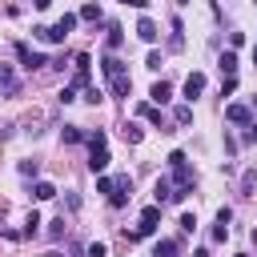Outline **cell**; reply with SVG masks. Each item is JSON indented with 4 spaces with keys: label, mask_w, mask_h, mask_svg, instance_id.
Segmentation results:
<instances>
[{
    "label": "cell",
    "mask_w": 257,
    "mask_h": 257,
    "mask_svg": "<svg viewBox=\"0 0 257 257\" xmlns=\"http://www.w3.org/2000/svg\"><path fill=\"white\" fill-rule=\"evenodd\" d=\"M108 161H112V157H108V141H104V133H92V137H88V169H92V173H104Z\"/></svg>",
    "instance_id": "6da1fadb"
},
{
    "label": "cell",
    "mask_w": 257,
    "mask_h": 257,
    "mask_svg": "<svg viewBox=\"0 0 257 257\" xmlns=\"http://www.w3.org/2000/svg\"><path fill=\"white\" fill-rule=\"evenodd\" d=\"M169 169H173L177 189H193V173H189V161H185V153H181V149H177V153H169Z\"/></svg>",
    "instance_id": "7a4b0ae2"
},
{
    "label": "cell",
    "mask_w": 257,
    "mask_h": 257,
    "mask_svg": "<svg viewBox=\"0 0 257 257\" xmlns=\"http://www.w3.org/2000/svg\"><path fill=\"white\" fill-rule=\"evenodd\" d=\"M157 221H161V205H149L145 213H141V225L128 233V241H141V237H149V233H157Z\"/></svg>",
    "instance_id": "3957f363"
},
{
    "label": "cell",
    "mask_w": 257,
    "mask_h": 257,
    "mask_svg": "<svg viewBox=\"0 0 257 257\" xmlns=\"http://www.w3.org/2000/svg\"><path fill=\"white\" fill-rule=\"evenodd\" d=\"M128 193H133V177L124 173V177H116V189L108 193V205H112V209H120V205H128Z\"/></svg>",
    "instance_id": "277c9868"
},
{
    "label": "cell",
    "mask_w": 257,
    "mask_h": 257,
    "mask_svg": "<svg viewBox=\"0 0 257 257\" xmlns=\"http://www.w3.org/2000/svg\"><path fill=\"white\" fill-rule=\"evenodd\" d=\"M16 60H20V64H24V68H44V56H40V52H36V48H28V44H24V40H20V44H16Z\"/></svg>",
    "instance_id": "5b68a950"
},
{
    "label": "cell",
    "mask_w": 257,
    "mask_h": 257,
    "mask_svg": "<svg viewBox=\"0 0 257 257\" xmlns=\"http://www.w3.org/2000/svg\"><path fill=\"white\" fill-rule=\"evenodd\" d=\"M225 120H229V124H249V120H253V108H245V104H229V108H225Z\"/></svg>",
    "instance_id": "8992f818"
},
{
    "label": "cell",
    "mask_w": 257,
    "mask_h": 257,
    "mask_svg": "<svg viewBox=\"0 0 257 257\" xmlns=\"http://www.w3.org/2000/svg\"><path fill=\"white\" fill-rule=\"evenodd\" d=\"M137 36H141L145 44H157V36H161V32H157V24H153L149 16H141V20H137Z\"/></svg>",
    "instance_id": "52a82bcc"
},
{
    "label": "cell",
    "mask_w": 257,
    "mask_h": 257,
    "mask_svg": "<svg viewBox=\"0 0 257 257\" xmlns=\"http://www.w3.org/2000/svg\"><path fill=\"white\" fill-rule=\"evenodd\" d=\"M205 92V76L201 72H189V80H185V100H197Z\"/></svg>",
    "instance_id": "ba28073f"
},
{
    "label": "cell",
    "mask_w": 257,
    "mask_h": 257,
    "mask_svg": "<svg viewBox=\"0 0 257 257\" xmlns=\"http://www.w3.org/2000/svg\"><path fill=\"white\" fill-rule=\"evenodd\" d=\"M0 88H4L8 96H16V88H20V80H16V72H12V64H0Z\"/></svg>",
    "instance_id": "9c48e42d"
},
{
    "label": "cell",
    "mask_w": 257,
    "mask_h": 257,
    "mask_svg": "<svg viewBox=\"0 0 257 257\" xmlns=\"http://www.w3.org/2000/svg\"><path fill=\"white\" fill-rule=\"evenodd\" d=\"M149 100H153V104H169V100H173V88H169L165 80H157V84L149 88Z\"/></svg>",
    "instance_id": "30bf717a"
},
{
    "label": "cell",
    "mask_w": 257,
    "mask_h": 257,
    "mask_svg": "<svg viewBox=\"0 0 257 257\" xmlns=\"http://www.w3.org/2000/svg\"><path fill=\"white\" fill-rule=\"evenodd\" d=\"M217 64H221V76H237V52H233V48H225Z\"/></svg>",
    "instance_id": "8fae6325"
},
{
    "label": "cell",
    "mask_w": 257,
    "mask_h": 257,
    "mask_svg": "<svg viewBox=\"0 0 257 257\" xmlns=\"http://www.w3.org/2000/svg\"><path fill=\"white\" fill-rule=\"evenodd\" d=\"M108 84H112V96H128V92H133V80H128V72H120V76H108Z\"/></svg>",
    "instance_id": "7c38bea8"
},
{
    "label": "cell",
    "mask_w": 257,
    "mask_h": 257,
    "mask_svg": "<svg viewBox=\"0 0 257 257\" xmlns=\"http://www.w3.org/2000/svg\"><path fill=\"white\" fill-rule=\"evenodd\" d=\"M257 193V169H245L241 173V197H253Z\"/></svg>",
    "instance_id": "4fadbf2b"
},
{
    "label": "cell",
    "mask_w": 257,
    "mask_h": 257,
    "mask_svg": "<svg viewBox=\"0 0 257 257\" xmlns=\"http://www.w3.org/2000/svg\"><path fill=\"white\" fill-rule=\"evenodd\" d=\"M76 20H80V16H76V12H64V16H60V20H56V24H52V28H56V32H60V36H68V32H72V28H76Z\"/></svg>",
    "instance_id": "5bb4252c"
},
{
    "label": "cell",
    "mask_w": 257,
    "mask_h": 257,
    "mask_svg": "<svg viewBox=\"0 0 257 257\" xmlns=\"http://www.w3.org/2000/svg\"><path fill=\"white\" fill-rule=\"evenodd\" d=\"M100 64H104V76H120V72H124V60H120V56H104Z\"/></svg>",
    "instance_id": "9a60e30c"
},
{
    "label": "cell",
    "mask_w": 257,
    "mask_h": 257,
    "mask_svg": "<svg viewBox=\"0 0 257 257\" xmlns=\"http://www.w3.org/2000/svg\"><path fill=\"white\" fill-rule=\"evenodd\" d=\"M32 193H36V201H52V197H56V185H52V181H36Z\"/></svg>",
    "instance_id": "2e32d148"
},
{
    "label": "cell",
    "mask_w": 257,
    "mask_h": 257,
    "mask_svg": "<svg viewBox=\"0 0 257 257\" xmlns=\"http://www.w3.org/2000/svg\"><path fill=\"white\" fill-rule=\"evenodd\" d=\"M153 193H157V205H165V201H173V185H169L165 177H157V189H153Z\"/></svg>",
    "instance_id": "e0dca14e"
},
{
    "label": "cell",
    "mask_w": 257,
    "mask_h": 257,
    "mask_svg": "<svg viewBox=\"0 0 257 257\" xmlns=\"http://www.w3.org/2000/svg\"><path fill=\"white\" fill-rule=\"evenodd\" d=\"M141 116H145L149 124H157V128H165V124H161V108H157V104H141Z\"/></svg>",
    "instance_id": "ac0fdd59"
},
{
    "label": "cell",
    "mask_w": 257,
    "mask_h": 257,
    "mask_svg": "<svg viewBox=\"0 0 257 257\" xmlns=\"http://www.w3.org/2000/svg\"><path fill=\"white\" fill-rule=\"evenodd\" d=\"M120 133H124V141H128V145H141V137H145V128H141V124H133V120H128Z\"/></svg>",
    "instance_id": "d6986e66"
},
{
    "label": "cell",
    "mask_w": 257,
    "mask_h": 257,
    "mask_svg": "<svg viewBox=\"0 0 257 257\" xmlns=\"http://www.w3.org/2000/svg\"><path fill=\"white\" fill-rule=\"evenodd\" d=\"M120 40H124V28L120 24H108V48H120Z\"/></svg>",
    "instance_id": "ffe728a7"
},
{
    "label": "cell",
    "mask_w": 257,
    "mask_h": 257,
    "mask_svg": "<svg viewBox=\"0 0 257 257\" xmlns=\"http://www.w3.org/2000/svg\"><path fill=\"white\" fill-rule=\"evenodd\" d=\"M36 229H40V213H28V221H24V237H36Z\"/></svg>",
    "instance_id": "44dd1931"
},
{
    "label": "cell",
    "mask_w": 257,
    "mask_h": 257,
    "mask_svg": "<svg viewBox=\"0 0 257 257\" xmlns=\"http://www.w3.org/2000/svg\"><path fill=\"white\" fill-rule=\"evenodd\" d=\"M173 253H177L173 241H157V249H153V257H173Z\"/></svg>",
    "instance_id": "7402d4cb"
},
{
    "label": "cell",
    "mask_w": 257,
    "mask_h": 257,
    "mask_svg": "<svg viewBox=\"0 0 257 257\" xmlns=\"http://www.w3.org/2000/svg\"><path fill=\"white\" fill-rule=\"evenodd\" d=\"M76 16H80V20H100V8H96V4H84Z\"/></svg>",
    "instance_id": "603a6c76"
},
{
    "label": "cell",
    "mask_w": 257,
    "mask_h": 257,
    "mask_svg": "<svg viewBox=\"0 0 257 257\" xmlns=\"http://www.w3.org/2000/svg\"><path fill=\"white\" fill-rule=\"evenodd\" d=\"M173 120H177V124H189V120H193V108H189V104H181V108L173 112Z\"/></svg>",
    "instance_id": "cb8c5ba5"
},
{
    "label": "cell",
    "mask_w": 257,
    "mask_h": 257,
    "mask_svg": "<svg viewBox=\"0 0 257 257\" xmlns=\"http://www.w3.org/2000/svg\"><path fill=\"white\" fill-rule=\"evenodd\" d=\"M112 189H116L112 177H96V193H112Z\"/></svg>",
    "instance_id": "d4e9b609"
},
{
    "label": "cell",
    "mask_w": 257,
    "mask_h": 257,
    "mask_svg": "<svg viewBox=\"0 0 257 257\" xmlns=\"http://www.w3.org/2000/svg\"><path fill=\"white\" fill-rule=\"evenodd\" d=\"M245 145H257V116L245 124Z\"/></svg>",
    "instance_id": "484cf974"
},
{
    "label": "cell",
    "mask_w": 257,
    "mask_h": 257,
    "mask_svg": "<svg viewBox=\"0 0 257 257\" xmlns=\"http://www.w3.org/2000/svg\"><path fill=\"white\" fill-rule=\"evenodd\" d=\"M229 92H237V76H225L221 80V96H229Z\"/></svg>",
    "instance_id": "4316f807"
},
{
    "label": "cell",
    "mask_w": 257,
    "mask_h": 257,
    "mask_svg": "<svg viewBox=\"0 0 257 257\" xmlns=\"http://www.w3.org/2000/svg\"><path fill=\"white\" fill-rule=\"evenodd\" d=\"M64 141L76 145V141H80V128H76V124H64Z\"/></svg>",
    "instance_id": "83f0119b"
},
{
    "label": "cell",
    "mask_w": 257,
    "mask_h": 257,
    "mask_svg": "<svg viewBox=\"0 0 257 257\" xmlns=\"http://www.w3.org/2000/svg\"><path fill=\"white\" fill-rule=\"evenodd\" d=\"M181 229L193 233V229H197V217H193V213H181Z\"/></svg>",
    "instance_id": "f1b7e54d"
},
{
    "label": "cell",
    "mask_w": 257,
    "mask_h": 257,
    "mask_svg": "<svg viewBox=\"0 0 257 257\" xmlns=\"http://www.w3.org/2000/svg\"><path fill=\"white\" fill-rule=\"evenodd\" d=\"M104 253H108L104 241H92V245H88V257H104Z\"/></svg>",
    "instance_id": "f546056e"
},
{
    "label": "cell",
    "mask_w": 257,
    "mask_h": 257,
    "mask_svg": "<svg viewBox=\"0 0 257 257\" xmlns=\"http://www.w3.org/2000/svg\"><path fill=\"white\" fill-rule=\"evenodd\" d=\"M60 100H64V104H68V100H76V88H72V84H64V88H60Z\"/></svg>",
    "instance_id": "4dcf8cb0"
},
{
    "label": "cell",
    "mask_w": 257,
    "mask_h": 257,
    "mask_svg": "<svg viewBox=\"0 0 257 257\" xmlns=\"http://www.w3.org/2000/svg\"><path fill=\"white\" fill-rule=\"evenodd\" d=\"M217 221H221V225H229V221H233V209H229V205H225V209H217Z\"/></svg>",
    "instance_id": "1f68e13d"
},
{
    "label": "cell",
    "mask_w": 257,
    "mask_h": 257,
    "mask_svg": "<svg viewBox=\"0 0 257 257\" xmlns=\"http://www.w3.org/2000/svg\"><path fill=\"white\" fill-rule=\"evenodd\" d=\"M225 237H229V225H221V221H217V229H213V241H225Z\"/></svg>",
    "instance_id": "d6a6232c"
},
{
    "label": "cell",
    "mask_w": 257,
    "mask_h": 257,
    "mask_svg": "<svg viewBox=\"0 0 257 257\" xmlns=\"http://www.w3.org/2000/svg\"><path fill=\"white\" fill-rule=\"evenodd\" d=\"M28 4H32V8H40V12H44V8H48V4H52V0H28Z\"/></svg>",
    "instance_id": "836d02e7"
},
{
    "label": "cell",
    "mask_w": 257,
    "mask_h": 257,
    "mask_svg": "<svg viewBox=\"0 0 257 257\" xmlns=\"http://www.w3.org/2000/svg\"><path fill=\"white\" fill-rule=\"evenodd\" d=\"M120 4H133V8H145L149 0H120Z\"/></svg>",
    "instance_id": "e575fe53"
},
{
    "label": "cell",
    "mask_w": 257,
    "mask_h": 257,
    "mask_svg": "<svg viewBox=\"0 0 257 257\" xmlns=\"http://www.w3.org/2000/svg\"><path fill=\"white\" fill-rule=\"evenodd\" d=\"M249 237H253V245H257V229H253V233H249Z\"/></svg>",
    "instance_id": "d590c367"
},
{
    "label": "cell",
    "mask_w": 257,
    "mask_h": 257,
    "mask_svg": "<svg viewBox=\"0 0 257 257\" xmlns=\"http://www.w3.org/2000/svg\"><path fill=\"white\" fill-rule=\"evenodd\" d=\"M44 257H60V253H56V249H52V253H44Z\"/></svg>",
    "instance_id": "8d00e7d4"
},
{
    "label": "cell",
    "mask_w": 257,
    "mask_h": 257,
    "mask_svg": "<svg viewBox=\"0 0 257 257\" xmlns=\"http://www.w3.org/2000/svg\"><path fill=\"white\" fill-rule=\"evenodd\" d=\"M253 64H257V44H253Z\"/></svg>",
    "instance_id": "74e56055"
},
{
    "label": "cell",
    "mask_w": 257,
    "mask_h": 257,
    "mask_svg": "<svg viewBox=\"0 0 257 257\" xmlns=\"http://www.w3.org/2000/svg\"><path fill=\"white\" fill-rule=\"evenodd\" d=\"M253 112H257V96H253Z\"/></svg>",
    "instance_id": "f35d334b"
},
{
    "label": "cell",
    "mask_w": 257,
    "mask_h": 257,
    "mask_svg": "<svg viewBox=\"0 0 257 257\" xmlns=\"http://www.w3.org/2000/svg\"><path fill=\"white\" fill-rule=\"evenodd\" d=\"M237 257H249V253H237Z\"/></svg>",
    "instance_id": "ab89813d"
},
{
    "label": "cell",
    "mask_w": 257,
    "mask_h": 257,
    "mask_svg": "<svg viewBox=\"0 0 257 257\" xmlns=\"http://www.w3.org/2000/svg\"><path fill=\"white\" fill-rule=\"evenodd\" d=\"M173 257H181V253H173Z\"/></svg>",
    "instance_id": "60d3db41"
}]
</instances>
